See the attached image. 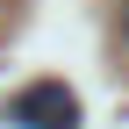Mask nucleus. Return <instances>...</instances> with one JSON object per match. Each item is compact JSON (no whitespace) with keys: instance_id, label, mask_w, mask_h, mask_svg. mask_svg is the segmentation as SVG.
I'll return each mask as SVG.
<instances>
[{"instance_id":"nucleus-2","label":"nucleus","mask_w":129,"mask_h":129,"mask_svg":"<svg viewBox=\"0 0 129 129\" xmlns=\"http://www.w3.org/2000/svg\"><path fill=\"white\" fill-rule=\"evenodd\" d=\"M122 36H129V0H122Z\"/></svg>"},{"instance_id":"nucleus-1","label":"nucleus","mask_w":129,"mask_h":129,"mask_svg":"<svg viewBox=\"0 0 129 129\" xmlns=\"http://www.w3.org/2000/svg\"><path fill=\"white\" fill-rule=\"evenodd\" d=\"M7 122L14 129H79V93L64 79H36L7 101Z\"/></svg>"}]
</instances>
